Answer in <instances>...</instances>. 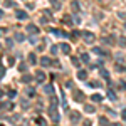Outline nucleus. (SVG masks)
I'll use <instances>...</instances> for the list:
<instances>
[{
	"mask_svg": "<svg viewBox=\"0 0 126 126\" xmlns=\"http://www.w3.org/2000/svg\"><path fill=\"white\" fill-rule=\"evenodd\" d=\"M47 111H49V116L52 118V121H54V123H57L59 119H61V116H59V111H57V104H50Z\"/></svg>",
	"mask_w": 126,
	"mask_h": 126,
	"instance_id": "obj_1",
	"label": "nucleus"
},
{
	"mask_svg": "<svg viewBox=\"0 0 126 126\" xmlns=\"http://www.w3.org/2000/svg\"><path fill=\"white\" fill-rule=\"evenodd\" d=\"M82 37L86 40V44H93V42L96 40V35H94L93 32H82Z\"/></svg>",
	"mask_w": 126,
	"mask_h": 126,
	"instance_id": "obj_2",
	"label": "nucleus"
},
{
	"mask_svg": "<svg viewBox=\"0 0 126 126\" xmlns=\"http://www.w3.org/2000/svg\"><path fill=\"white\" fill-rule=\"evenodd\" d=\"M101 42H103V44H106V46H114V37H113V35L101 37Z\"/></svg>",
	"mask_w": 126,
	"mask_h": 126,
	"instance_id": "obj_3",
	"label": "nucleus"
},
{
	"mask_svg": "<svg viewBox=\"0 0 126 126\" xmlns=\"http://www.w3.org/2000/svg\"><path fill=\"white\" fill-rule=\"evenodd\" d=\"M40 66H42V67H49V66H52V61H50V57L44 56V57L40 59Z\"/></svg>",
	"mask_w": 126,
	"mask_h": 126,
	"instance_id": "obj_4",
	"label": "nucleus"
},
{
	"mask_svg": "<svg viewBox=\"0 0 126 126\" xmlns=\"http://www.w3.org/2000/svg\"><path fill=\"white\" fill-rule=\"evenodd\" d=\"M27 32L32 34V35H37V34H39V27L34 25V24H30V25H27Z\"/></svg>",
	"mask_w": 126,
	"mask_h": 126,
	"instance_id": "obj_5",
	"label": "nucleus"
},
{
	"mask_svg": "<svg viewBox=\"0 0 126 126\" xmlns=\"http://www.w3.org/2000/svg\"><path fill=\"white\" fill-rule=\"evenodd\" d=\"M72 97H74L76 101H84V94H82L81 91H78V89L72 91Z\"/></svg>",
	"mask_w": 126,
	"mask_h": 126,
	"instance_id": "obj_6",
	"label": "nucleus"
},
{
	"mask_svg": "<svg viewBox=\"0 0 126 126\" xmlns=\"http://www.w3.org/2000/svg\"><path fill=\"white\" fill-rule=\"evenodd\" d=\"M15 15H17V19H19V20H27V19H29L27 12H24V10H17V14H15Z\"/></svg>",
	"mask_w": 126,
	"mask_h": 126,
	"instance_id": "obj_7",
	"label": "nucleus"
},
{
	"mask_svg": "<svg viewBox=\"0 0 126 126\" xmlns=\"http://www.w3.org/2000/svg\"><path fill=\"white\" fill-rule=\"evenodd\" d=\"M79 9H81L79 2H78V0H72V2H71V10H72V12L76 14V12H79Z\"/></svg>",
	"mask_w": 126,
	"mask_h": 126,
	"instance_id": "obj_8",
	"label": "nucleus"
},
{
	"mask_svg": "<svg viewBox=\"0 0 126 126\" xmlns=\"http://www.w3.org/2000/svg\"><path fill=\"white\" fill-rule=\"evenodd\" d=\"M59 49H61L64 54H69V52H71V46H69V44H59Z\"/></svg>",
	"mask_w": 126,
	"mask_h": 126,
	"instance_id": "obj_9",
	"label": "nucleus"
},
{
	"mask_svg": "<svg viewBox=\"0 0 126 126\" xmlns=\"http://www.w3.org/2000/svg\"><path fill=\"white\" fill-rule=\"evenodd\" d=\"M71 121H72L74 125L79 123V113H78V111H72V113H71Z\"/></svg>",
	"mask_w": 126,
	"mask_h": 126,
	"instance_id": "obj_10",
	"label": "nucleus"
},
{
	"mask_svg": "<svg viewBox=\"0 0 126 126\" xmlns=\"http://www.w3.org/2000/svg\"><path fill=\"white\" fill-rule=\"evenodd\" d=\"M93 52L97 54V56H108V52H106V50H103L101 47H94V49H93Z\"/></svg>",
	"mask_w": 126,
	"mask_h": 126,
	"instance_id": "obj_11",
	"label": "nucleus"
},
{
	"mask_svg": "<svg viewBox=\"0 0 126 126\" xmlns=\"http://www.w3.org/2000/svg\"><path fill=\"white\" fill-rule=\"evenodd\" d=\"M44 78H46L44 71H37V72H35V79H37L39 82H42V81H44Z\"/></svg>",
	"mask_w": 126,
	"mask_h": 126,
	"instance_id": "obj_12",
	"label": "nucleus"
},
{
	"mask_svg": "<svg viewBox=\"0 0 126 126\" xmlns=\"http://www.w3.org/2000/svg\"><path fill=\"white\" fill-rule=\"evenodd\" d=\"M78 78H79V79H82V81H84V79L87 78V72H86V71H84V69H79V71H78Z\"/></svg>",
	"mask_w": 126,
	"mask_h": 126,
	"instance_id": "obj_13",
	"label": "nucleus"
},
{
	"mask_svg": "<svg viewBox=\"0 0 126 126\" xmlns=\"http://www.w3.org/2000/svg\"><path fill=\"white\" fill-rule=\"evenodd\" d=\"M99 76H103L104 79H109V72H108L104 67H101V69H99Z\"/></svg>",
	"mask_w": 126,
	"mask_h": 126,
	"instance_id": "obj_14",
	"label": "nucleus"
},
{
	"mask_svg": "<svg viewBox=\"0 0 126 126\" xmlns=\"http://www.w3.org/2000/svg\"><path fill=\"white\" fill-rule=\"evenodd\" d=\"M99 125H101V126H109V119L104 118V116H101V118H99Z\"/></svg>",
	"mask_w": 126,
	"mask_h": 126,
	"instance_id": "obj_15",
	"label": "nucleus"
},
{
	"mask_svg": "<svg viewBox=\"0 0 126 126\" xmlns=\"http://www.w3.org/2000/svg\"><path fill=\"white\" fill-rule=\"evenodd\" d=\"M84 111L91 114V113H94V111H96V108H94V106H91V104H86V106H84Z\"/></svg>",
	"mask_w": 126,
	"mask_h": 126,
	"instance_id": "obj_16",
	"label": "nucleus"
},
{
	"mask_svg": "<svg viewBox=\"0 0 126 126\" xmlns=\"http://www.w3.org/2000/svg\"><path fill=\"white\" fill-rule=\"evenodd\" d=\"M91 99H93L94 103H101V101H103V96H101V94H93Z\"/></svg>",
	"mask_w": 126,
	"mask_h": 126,
	"instance_id": "obj_17",
	"label": "nucleus"
},
{
	"mask_svg": "<svg viewBox=\"0 0 126 126\" xmlns=\"http://www.w3.org/2000/svg\"><path fill=\"white\" fill-rule=\"evenodd\" d=\"M44 91H46L47 94H52V93H54V87L50 86V84H47V86H44Z\"/></svg>",
	"mask_w": 126,
	"mask_h": 126,
	"instance_id": "obj_18",
	"label": "nucleus"
},
{
	"mask_svg": "<svg viewBox=\"0 0 126 126\" xmlns=\"http://www.w3.org/2000/svg\"><path fill=\"white\" fill-rule=\"evenodd\" d=\"M52 34H56V35H59V37H64V35H66V32H64V30H57V29L52 30Z\"/></svg>",
	"mask_w": 126,
	"mask_h": 126,
	"instance_id": "obj_19",
	"label": "nucleus"
},
{
	"mask_svg": "<svg viewBox=\"0 0 126 126\" xmlns=\"http://www.w3.org/2000/svg\"><path fill=\"white\" fill-rule=\"evenodd\" d=\"M29 62H30V64H35V62H37V57H35V54H29Z\"/></svg>",
	"mask_w": 126,
	"mask_h": 126,
	"instance_id": "obj_20",
	"label": "nucleus"
},
{
	"mask_svg": "<svg viewBox=\"0 0 126 126\" xmlns=\"http://www.w3.org/2000/svg\"><path fill=\"white\" fill-rule=\"evenodd\" d=\"M30 81H32V76H29V74H24V78H22V82H25V84H27V82H30Z\"/></svg>",
	"mask_w": 126,
	"mask_h": 126,
	"instance_id": "obj_21",
	"label": "nucleus"
},
{
	"mask_svg": "<svg viewBox=\"0 0 126 126\" xmlns=\"http://www.w3.org/2000/svg\"><path fill=\"white\" fill-rule=\"evenodd\" d=\"M49 2H50V3H52V5H54V9H61V2H57V0H49Z\"/></svg>",
	"mask_w": 126,
	"mask_h": 126,
	"instance_id": "obj_22",
	"label": "nucleus"
},
{
	"mask_svg": "<svg viewBox=\"0 0 126 126\" xmlns=\"http://www.w3.org/2000/svg\"><path fill=\"white\" fill-rule=\"evenodd\" d=\"M71 62H72V66L79 67V59H78V57H71Z\"/></svg>",
	"mask_w": 126,
	"mask_h": 126,
	"instance_id": "obj_23",
	"label": "nucleus"
},
{
	"mask_svg": "<svg viewBox=\"0 0 126 126\" xmlns=\"http://www.w3.org/2000/svg\"><path fill=\"white\" fill-rule=\"evenodd\" d=\"M118 42H119V46H121V47H126V37H119Z\"/></svg>",
	"mask_w": 126,
	"mask_h": 126,
	"instance_id": "obj_24",
	"label": "nucleus"
},
{
	"mask_svg": "<svg viewBox=\"0 0 126 126\" xmlns=\"http://www.w3.org/2000/svg\"><path fill=\"white\" fill-rule=\"evenodd\" d=\"M108 96H109V99H113V101L116 99V94L113 93V89H109V91H108Z\"/></svg>",
	"mask_w": 126,
	"mask_h": 126,
	"instance_id": "obj_25",
	"label": "nucleus"
},
{
	"mask_svg": "<svg viewBox=\"0 0 126 126\" xmlns=\"http://www.w3.org/2000/svg\"><path fill=\"white\" fill-rule=\"evenodd\" d=\"M15 40L17 42H22L24 40V34H15Z\"/></svg>",
	"mask_w": 126,
	"mask_h": 126,
	"instance_id": "obj_26",
	"label": "nucleus"
},
{
	"mask_svg": "<svg viewBox=\"0 0 126 126\" xmlns=\"http://www.w3.org/2000/svg\"><path fill=\"white\" fill-rule=\"evenodd\" d=\"M78 35H79V32L78 30H72V32H71V39L74 40V39H78Z\"/></svg>",
	"mask_w": 126,
	"mask_h": 126,
	"instance_id": "obj_27",
	"label": "nucleus"
},
{
	"mask_svg": "<svg viewBox=\"0 0 126 126\" xmlns=\"http://www.w3.org/2000/svg\"><path fill=\"white\" fill-rule=\"evenodd\" d=\"M19 71H20V72H25V71H27V64H20Z\"/></svg>",
	"mask_w": 126,
	"mask_h": 126,
	"instance_id": "obj_28",
	"label": "nucleus"
},
{
	"mask_svg": "<svg viewBox=\"0 0 126 126\" xmlns=\"http://www.w3.org/2000/svg\"><path fill=\"white\" fill-rule=\"evenodd\" d=\"M37 123H39L40 126H47V123H46V119H42V118H37Z\"/></svg>",
	"mask_w": 126,
	"mask_h": 126,
	"instance_id": "obj_29",
	"label": "nucleus"
},
{
	"mask_svg": "<svg viewBox=\"0 0 126 126\" xmlns=\"http://www.w3.org/2000/svg\"><path fill=\"white\" fill-rule=\"evenodd\" d=\"M81 59H82V62H89V56L87 54H81Z\"/></svg>",
	"mask_w": 126,
	"mask_h": 126,
	"instance_id": "obj_30",
	"label": "nucleus"
},
{
	"mask_svg": "<svg viewBox=\"0 0 126 126\" xmlns=\"http://www.w3.org/2000/svg\"><path fill=\"white\" fill-rule=\"evenodd\" d=\"M50 52H52V54H57V52H59V47H57V46H52V47H50Z\"/></svg>",
	"mask_w": 126,
	"mask_h": 126,
	"instance_id": "obj_31",
	"label": "nucleus"
},
{
	"mask_svg": "<svg viewBox=\"0 0 126 126\" xmlns=\"http://www.w3.org/2000/svg\"><path fill=\"white\" fill-rule=\"evenodd\" d=\"M64 22H67L69 25H72V20H71V17H69V15H66V17H64Z\"/></svg>",
	"mask_w": 126,
	"mask_h": 126,
	"instance_id": "obj_32",
	"label": "nucleus"
},
{
	"mask_svg": "<svg viewBox=\"0 0 126 126\" xmlns=\"http://www.w3.org/2000/svg\"><path fill=\"white\" fill-rule=\"evenodd\" d=\"M5 44H7L9 47H12V46H14V40H12V39H7V40H5Z\"/></svg>",
	"mask_w": 126,
	"mask_h": 126,
	"instance_id": "obj_33",
	"label": "nucleus"
},
{
	"mask_svg": "<svg viewBox=\"0 0 126 126\" xmlns=\"http://www.w3.org/2000/svg\"><path fill=\"white\" fill-rule=\"evenodd\" d=\"M119 87H121V89H125V91H126V82H123V81H121V82H119Z\"/></svg>",
	"mask_w": 126,
	"mask_h": 126,
	"instance_id": "obj_34",
	"label": "nucleus"
},
{
	"mask_svg": "<svg viewBox=\"0 0 126 126\" xmlns=\"http://www.w3.org/2000/svg\"><path fill=\"white\" fill-rule=\"evenodd\" d=\"M52 66H56V67H61V62H59V61H54V62H52Z\"/></svg>",
	"mask_w": 126,
	"mask_h": 126,
	"instance_id": "obj_35",
	"label": "nucleus"
},
{
	"mask_svg": "<svg viewBox=\"0 0 126 126\" xmlns=\"http://www.w3.org/2000/svg\"><path fill=\"white\" fill-rule=\"evenodd\" d=\"M34 93H35L34 89H27V94H29V96H34Z\"/></svg>",
	"mask_w": 126,
	"mask_h": 126,
	"instance_id": "obj_36",
	"label": "nucleus"
},
{
	"mask_svg": "<svg viewBox=\"0 0 126 126\" xmlns=\"http://www.w3.org/2000/svg\"><path fill=\"white\" fill-rule=\"evenodd\" d=\"M5 5H7V7H12L14 3H12V0H5Z\"/></svg>",
	"mask_w": 126,
	"mask_h": 126,
	"instance_id": "obj_37",
	"label": "nucleus"
},
{
	"mask_svg": "<svg viewBox=\"0 0 126 126\" xmlns=\"http://www.w3.org/2000/svg\"><path fill=\"white\" fill-rule=\"evenodd\" d=\"M121 118H123V119L126 121V109H123V113H121Z\"/></svg>",
	"mask_w": 126,
	"mask_h": 126,
	"instance_id": "obj_38",
	"label": "nucleus"
},
{
	"mask_svg": "<svg viewBox=\"0 0 126 126\" xmlns=\"http://www.w3.org/2000/svg\"><path fill=\"white\" fill-rule=\"evenodd\" d=\"M84 126H91V121H89V119H86V121H84Z\"/></svg>",
	"mask_w": 126,
	"mask_h": 126,
	"instance_id": "obj_39",
	"label": "nucleus"
},
{
	"mask_svg": "<svg viewBox=\"0 0 126 126\" xmlns=\"http://www.w3.org/2000/svg\"><path fill=\"white\" fill-rule=\"evenodd\" d=\"M2 17H3V10L0 9V19H2Z\"/></svg>",
	"mask_w": 126,
	"mask_h": 126,
	"instance_id": "obj_40",
	"label": "nucleus"
},
{
	"mask_svg": "<svg viewBox=\"0 0 126 126\" xmlns=\"http://www.w3.org/2000/svg\"><path fill=\"white\" fill-rule=\"evenodd\" d=\"M111 126H121V125H119V123H113Z\"/></svg>",
	"mask_w": 126,
	"mask_h": 126,
	"instance_id": "obj_41",
	"label": "nucleus"
},
{
	"mask_svg": "<svg viewBox=\"0 0 126 126\" xmlns=\"http://www.w3.org/2000/svg\"><path fill=\"white\" fill-rule=\"evenodd\" d=\"M2 32H3V30H2V29H0V34H2Z\"/></svg>",
	"mask_w": 126,
	"mask_h": 126,
	"instance_id": "obj_42",
	"label": "nucleus"
},
{
	"mask_svg": "<svg viewBox=\"0 0 126 126\" xmlns=\"http://www.w3.org/2000/svg\"><path fill=\"white\" fill-rule=\"evenodd\" d=\"M125 29H126V22H125Z\"/></svg>",
	"mask_w": 126,
	"mask_h": 126,
	"instance_id": "obj_43",
	"label": "nucleus"
}]
</instances>
